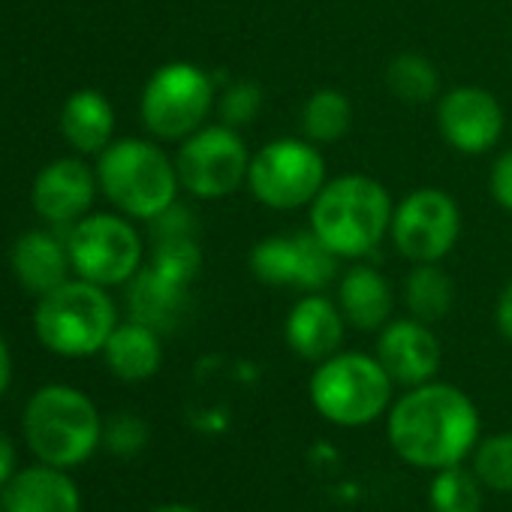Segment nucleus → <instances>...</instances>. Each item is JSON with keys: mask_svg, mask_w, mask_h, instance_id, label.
Here are the masks:
<instances>
[{"mask_svg": "<svg viewBox=\"0 0 512 512\" xmlns=\"http://www.w3.org/2000/svg\"><path fill=\"white\" fill-rule=\"evenodd\" d=\"M491 193L500 208L512 211V148L503 151L491 166Z\"/></svg>", "mask_w": 512, "mask_h": 512, "instance_id": "obj_31", "label": "nucleus"}, {"mask_svg": "<svg viewBox=\"0 0 512 512\" xmlns=\"http://www.w3.org/2000/svg\"><path fill=\"white\" fill-rule=\"evenodd\" d=\"M386 85L401 103H431L440 91V76L428 58L416 52H404L389 64Z\"/></svg>", "mask_w": 512, "mask_h": 512, "instance_id": "obj_26", "label": "nucleus"}, {"mask_svg": "<svg viewBox=\"0 0 512 512\" xmlns=\"http://www.w3.org/2000/svg\"><path fill=\"white\" fill-rule=\"evenodd\" d=\"M389 443L413 467L440 470L461 464L479 443L473 401L449 383H422L389 410Z\"/></svg>", "mask_w": 512, "mask_h": 512, "instance_id": "obj_1", "label": "nucleus"}, {"mask_svg": "<svg viewBox=\"0 0 512 512\" xmlns=\"http://www.w3.org/2000/svg\"><path fill=\"white\" fill-rule=\"evenodd\" d=\"M118 317L106 287L91 281H64L40 296L34 311L37 338L58 356H94L106 347Z\"/></svg>", "mask_w": 512, "mask_h": 512, "instance_id": "obj_5", "label": "nucleus"}, {"mask_svg": "<svg viewBox=\"0 0 512 512\" xmlns=\"http://www.w3.org/2000/svg\"><path fill=\"white\" fill-rule=\"evenodd\" d=\"M97 181L106 199L136 220L163 214L175 202L181 184L175 163L145 139H118L100 151Z\"/></svg>", "mask_w": 512, "mask_h": 512, "instance_id": "obj_4", "label": "nucleus"}, {"mask_svg": "<svg viewBox=\"0 0 512 512\" xmlns=\"http://www.w3.org/2000/svg\"><path fill=\"white\" fill-rule=\"evenodd\" d=\"M461 235V214L449 193L413 190L392 214V241L410 263H440Z\"/></svg>", "mask_w": 512, "mask_h": 512, "instance_id": "obj_11", "label": "nucleus"}, {"mask_svg": "<svg viewBox=\"0 0 512 512\" xmlns=\"http://www.w3.org/2000/svg\"><path fill=\"white\" fill-rule=\"evenodd\" d=\"M377 359L392 377L407 389L428 383L440 368V341L428 329V323L410 317L386 323L377 341Z\"/></svg>", "mask_w": 512, "mask_h": 512, "instance_id": "obj_15", "label": "nucleus"}, {"mask_svg": "<svg viewBox=\"0 0 512 512\" xmlns=\"http://www.w3.org/2000/svg\"><path fill=\"white\" fill-rule=\"evenodd\" d=\"M103 443L118 458H133L148 443V425L136 413H118L103 425Z\"/></svg>", "mask_w": 512, "mask_h": 512, "instance_id": "obj_29", "label": "nucleus"}, {"mask_svg": "<svg viewBox=\"0 0 512 512\" xmlns=\"http://www.w3.org/2000/svg\"><path fill=\"white\" fill-rule=\"evenodd\" d=\"M97 187V175L82 160L61 157L37 172L31 184V205L43 220L55 226H73L94 205Z\"/></svg>", "mask_w": 512, "mask_h": 512, "instance_id": "obj_14", "label": "nucleus"}, {"mask_svg": "<svg viewBox=\"0 0 512 512\" xmlns=\"http://www.w3.org/2000/svg\"><path fill=\"white\" fill-rule=\"evenodd\" d=\"M452 281L437 263H416V269L404 281L407 311L422 323H437L452 311Z\"/></svg>", "mask_w": 512, "mask_h": 512, "instance_id": "obj_23", "label": "nucleus"}, {"mask_svg": "<svg viewBox=\"0 0 512 512\" xmlns=\"http://www.w3.org/2000/svg\"><path fill=\"white\" fill-rule=\"evenodd\" d=\"M199 266H202V253H199V244H196V235L193 232L154 238L151 269H157L160 275H166V278L190 287V281L196 278Z\"/></svg>", "mask_w": 512, "mask_h": 512, "instance_id": "obj_27", "label": "nucleus"}, {"mask_svg": "<svg viewBox=\"0 0 512 512\" xmlns=\"http://www.w3.org/2000/svg\"><path fill=\"white\" fill-rule=\"evenodd\" d=\"M338 256L311 232L263 238L250 253V269L269 287H296L317 293L335 278Z\"/></svg>", "mask_w": 512, "mask_h": 512, "instance_id": "obj_12", "label": "nucleus"}, {"mask_svg": "<svg viewBox=\"0 0 512 512\" xmlns=\"http://www.w3.org/2000/svg\"><path fill=\"white\" fill-rule=\"evenodd\" d=\"M178 181L199 199H220L235 193L250 172V154L235 127H199L184 139L175 157Z\"/></svg>", "mask_w": 512, "mask_h": 512, "instance_id": "obj_10", "label": "nucleus"}, {"mask_svg": "<svg viewBox=\"0 0 512 512\" xmlns=\"http://www.w3.org/2000/svg\"><path fill=\"white\" fill-rule=\"evenodd\" d=\"M392 214L389 193L380 181L365 175H341L311 202V229L335 256L359 260L386 238Z\"/></svg>", "mask_w": 512, "mask_h": 512, "instance_id": "obj_2", "label": "nucleus"}, {"mask_svg": "<svg viewBox=\"0 0 512 512\" xmlns=\"http://www.w3.org/2000/svg\"><path fill=\"white\" fill-rule=\"evenodd\" d=\"M260 109H263V91L253 82H238V85L226 88L220 97V118L226 127H235V130L253 124Z\"/></svg>", "mask_w": 512, "mask_h": 512, "instance_id": "obj_30", "label": "nucleus"}, {"mask_svg": "<svg viewBox=\"0 0 512 512\" xmlns=\"http://www.w3.org/2000/svg\"><path fill=\"white\" fill-rule=\"evenodd\" d=\"M154 512H196L193 506H184V503H169V506H157Z\"/></svg>", "mask_w": 512, "mask_h": 512, "instance_id": "obj_35", "label": "nucleus"}, {"mask_svg": "<svg viewBox=\"0 0 512 512\" xmlns=\"http://www.w3.org/2000/svg\"><path fill=\"white\" fill-rule=\"evenodd\" d=\"M13 470H16V446L4 431H0V488L16 476Z\"/></svg>", "mask_w": 512, "mask_h": 512, "instance_id": "obj_33", "label": "nucleus"}, {"mask_svg": "<svg viewBox=\"0 0 512 512\" xmlns=\"http://www.w3.org/2000/svg\"><path fill=\"white\" fill-rule=\"evenodd\" d=\"M392 401V377L365 353H335L311 377L314 410L344 428H359L386 413Z\"/></svg>", "mask_w": 512, "mask_h": 512, "instance_id": "obj_6", "label": "nucleus"}, {"mask_svg": "<svg viewBox=\"0 0 512 512\" xmlns=\"http://www.w3.org/2000/svg\"><path fill=\"white\" fill-rule=\"evenodd\" d=\"M443 139L461 154H485L503 133V109L482 88H455L437 106Z\"/></svg>", "mask_w": 512, "mask_h": 512, "instance_id": "obj_13", "label": "nucleus"}, {"mask_svg": "<svg viewBox=\"0 0 512 512\" xmlns=\"http://www.w3.org/2000/svg\"><path fill=\"white\" fill-rule=\"evenodd\" d=\"M67 250L73 272L97 287L127 284L142 266V238L136 226L118 214H91L73 223Z\"/></svg>", "mask_w": 512, "mask_h": 512, "instance_id": "obj_7", "label": "nucleus"}, {"mask_svg": "<svg viewBox=\"0 0 512 512\" xmlns=\"http://www.w3.org/2000/svg\"><path fill=\"white\" fill-rule=\"evenodd\" d=\"M350 124H353V109L341 91L326 88V91H317L305 103L302 130H305L308 142H314V145H332V142L344 139Z\"/></svg>", "mask_w": 512, "mask_h": 512, "instance_id": "obj_24", "label": "nucleus"}, {"mask_svg": "<svg viewBox=\"0 0 512 512\" xmlns=\"http://www.w3.org/2000/svg\"><path fill=\"white\" fill-rule=\"evenodd\" d=\"M61 133L79 154H100L112 145L115 109L106 94L82 88L61 109Z\"/></svg>", "mask_w": 512, "mask_h": 512, "instance_id": "obj_20", "label": "nucleus"}, {"mask_svg": "<svg viewBox=\"0 0 512 512\" xmlns=\"http://www.w3.org/2000/svg\"><path fill=\"white\" fill-rule=\"evenodd\" d=\"M4 512H79V488L64 467H28L16 473L0 494Z\"/></svg>", "mask_w": 512, "mask_h": 512, "instance_id": "obj_18", "label": "nucleus"}, {"mask_svg": "<svg viewBox=\"0 0 512 512\" xmlns=\"http://www.w3.org/2000/svg\"><path fill=\"white\" fill-rule=\"evenodd\" d=\"M25 437L43 464L76 467L97 452L103 422L85 392L73 386H46L28 401Z\"/></svg>", "mask_w": 512, "mask_h": 512, "instance_id": "obj_3", "label": "nucleus"}, {"mask_svg": "<svg viewBox=\"0 0 512 512\" xmlns=\"http://www.w3.org/2000/svg\"><path fill=\"white\" fill-rule=\"evenodd\" d=\"M214 103V82L205 70L175 61L160 67L142 91V121L157 139L193 136Z\"/></svg>", "mask_w": 512, "mask_h": 512, "instance_id": "obj_8", "label": "nucleus"}, {"mask_svg": "<svg viewBox=\"0 0 512 512\" xmlns=\"http://www.w3.org/2000/svg\"><path fill=\"white\" fill-rule=\"evenodd\" d=\"M10 263H13V275L28 293L46 296L55 287H61L67 281V272L73 269L67 235L61 238L49 229H31L13 244Z\"/></svg>", "mask_w": 512, "mask_h": 512, "instance_id": "obj_17", "label": "nucleus"}, {"mask_svg": "<svg viewBox=\"0 0 512 512\" xmlns=\"http://www.w3.org/2000/svg\"><path fill=\"white\" fill-rule=\"evenodd\" d=\"M497 329L512 344V281L503 287V293L497 299Z\"/></svg>", "mask_w": 512, "mask_h": 512, "instance_id": "obj_32", "label": "nucleus"}, {"mask_svg": "<svg viewBox=\"0 0 512 512\" xmlns=\"http://www.w3.org/2000/svg\"><path fill=\"white\" fill-rule=\"evenodd\" d=\"M103 353H106V365L115 377H121L127 383H142V380L154 377L163 362L160 332L130 320L124 326H115Z\"/></svg>", "mask_w": 512, "mask_h": 512, "instance_id": "obj_22", "label": "nucleus"}, {"mask_svg": "<svg viewBox=\"0 0 512 512\" xmlns=\"http://www.w3.org/2000/svg\"><path fill=\"white\" fill-rule=\"evenodd\" d=\"M338 308H341L344 320H350L362 332L383 329L392 314V287L377 269L353 266L341 278Z\"/></svg>", "mask_w": 512, "mask_h": 512, "instance_id": "obj_21", "label": "nucleus"}, {"mask_svg": "<svg viewBox=\"0 0 512 512\" xmlns=\"http://www.w3.org/2000/svg\"><path fill=\"white\" fill-rule=\"evenodd\" d=\"M284 335L293 353L320 365L329 356H335L344 341V314L326 296L311 293L299 299L293 311L287 314Z\"/></svg>", "mask_w": 512, "mask_h": 512, "instance_id": "obj_16", "label": "nucleus"}, {"mask_svg": "<svg viewBox=\"0 0 512 512\" xmlns=\"http://www.w3.org/2000/svg\"><path fill=\"white\" fill-rule=\"evenodd\" d=\"M482 488L485 485L473 470H464L461 464L440 467L428 485V503L434 512H482Z\"/></svg>", "mask_w": 512, "mask_h": 512, "instance_id": "obj_25", "label": "nucleus"}, {"mask_svg": "<svg viewBox=\"0 0 512 512\" xmlns=\"http://www.w3.org/2000/svg\"><path fill=\"white\" fill-rule=\"evenodd\" d=\"M130 317L154 332H172L187 314V284H178L157 269H139L127 293Z\"/></svg>", "mask_w": 512, "mask_h": 512, "instance_id": "obj_19", "label": "nucleus"}, {"mask_svg": "<svg viewBox=\"0 0 512 512\" xmlns=\"http://www.w3.org/2000/svg\"><path fill=\"white\" fill-rule=\"evenodd\" d=\"M473 473L491 491L512 494V434H491L473 449Z\"/></svg>", "mask_w": 512, "mask_h": 512, "instance_id": "obj_28", "label": "nucleus"}, {"mask_svg": "<svg viewBox=\"0 0 512 512\" xmlns=\"http://www.w3.org/2000/svg\"><path fill=\"white\" fill-rule=\"evenodd\" d=\"M10 380H13V356H10V347H7V341L0 338V395L7 392Z\"/></svg>", "mask_w": 512, "mask_h": 512, "instance_id": "obj_34", "label": "nucleus"}, {"mask_svg": "<svg viewBox=\"0 0 512 512\" xmlns=\"http://www.w3.org/2000/svg\"><path fill=\"white\" fill-rule=\"evenodd\" d=\"M247 184L253 196L269 208H302L326 187V163L314 142L278 139L250 157Z\"/></svg>", "mask_w": 512, "mask_h": 512, "instance_id": "obj_9", "label": "nucleus"}]
</instances>
